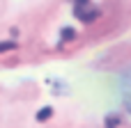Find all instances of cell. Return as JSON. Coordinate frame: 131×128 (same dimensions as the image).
<instances>
[{
    "label": "cell",
    "mask_w": 131,
    "mask_h": 128,
    "mask_svg": "<svg viewBox=\"0 0 131 128\" xmlns=\"http://www.w3.org/2000/svg\"><path fill=\"white\" fill-rule=\"evenodd\" d=\"M5 50H16V41H0V53Z\"/></svg>",
    "instance_id": "obj_3"
},
{
    "label": "cell",
    "mask_w": 131,
    "mask_h": 128,
    "mask_svg": "<svg viewBox=\"0 0 131 128\" xmlns=\"http://www.w3.org/2000/svg\"><path fill=\"white\" fill-rule=\"evenodd\" d=\"M51 115H53V108H41L37 112V121H46V119H51Z\"/></svg>",
    "instance_id": "obj_2"
},
{
    "label": "cell",
    "mask_w": 131,
    "mask_h": 128,
    "mask_svg": "<svg viewBox=\"0 0 131 128\" xmlns=\"http://www.w3.org/2000/svg\"><path fill=\"white\" fill-rule=\"evenodd\" d=\"M76 37V30H71V27H62V39L64 41H69V39H74Z\"/></svg>",
    "instance_id": "obj_4"
},
{
    "label": "cell",
    "mask_w": 131,
    "mask_h": 128,
    "mask_svg": "<svg viewBox=\"0 0 131 128\" xmlns=\"http://www.w3.org/2000/svg\"><path fill=\"white\" fill-rule=\"evenodd\" d=\"M117 121H120V119H117V117H115V115H113V117H108V119H106V124H108V128H115V124H117Z\"/></svg>",
    "instance_id": "obj_5"
},
{
    "label": "cell",
    "mask_w": 131,
    "mask_h": 128,
    "mask_svg": "<svg viewBox=\"0 0 131 128\" xmlns=\"http://www.w3.org/2000/svg\"><path fill=\"white\" fill-rule=\"evenodd\" d=\"M76 16H78V18H81L83 23H90V21H94V18L99 16V11H97V9H92V7H90V9L76 7Z\"/></svg>",
    "instance_id": "obj_1"
}]
</instances>
